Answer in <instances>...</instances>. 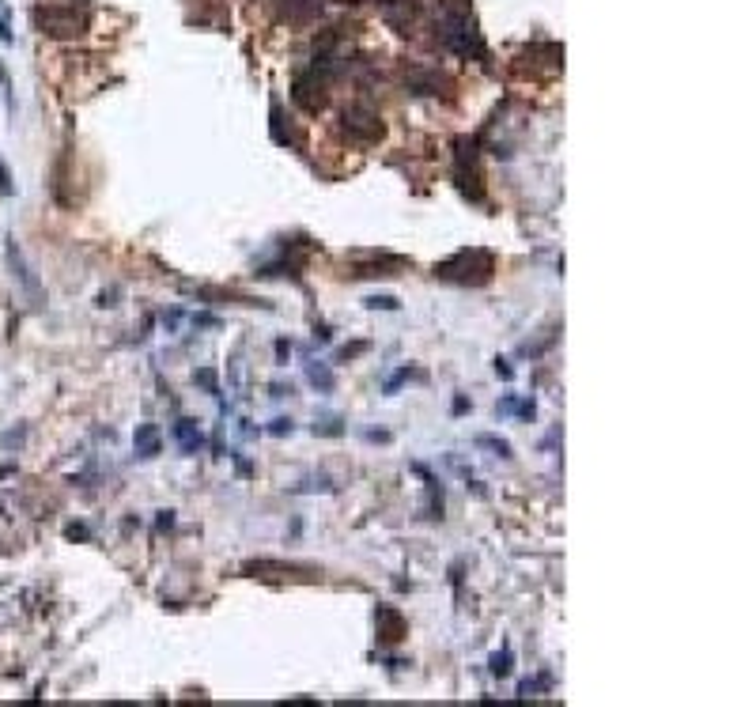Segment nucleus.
Here are the masks:
<instances>
[{"label": "nucleus", "mask_w": 756, "mask_h": 707, "mask_svg": "<svg viewBox=\"0 0 756 707\" xmlns=\"http://www.w3.org/2000/svg\"><path fill=\"white\" fill-rule=\"evenodd\" d=\"M292 99L295 106H303L307 114H322L329 103V91H326V72H318L310 65L307 72H299L292 84Z\"/></svg>", "instance_id": "20e7f679"}, {"label": "nucleus", "mask_w": 756, "mask_h": 707, "mask_svg": "<svg viewBox=\"0 0 756 707\" xmlns=\"http://www.w3.org/2000/svg\"><path fill=\"white\" fill-rule=\"evenodd\" d=\"M307 379L318 386V390H333V375H329V367H322V363H310V371H307Z\"/></svg>", "instance_id": "ddd939ff"}, {"label": "nucleus", "mask_w": 756, "mask_h": 707, "mask_svg": "<svg viewBox=\"0 0 756 707\" xmlns=\"http://www.w3.org/2000/svg\"><path fill=\"white\" fill-rule=\"evenodd\" d=\"M477 447H488L492 454H499V458H515V454H511V443H507V439H496V435H477Z\"/></svg>", "instance_id": "f8f14e48"}, {"label": "nucleus", "mask_w": 756, "mask_h": 707, "mask_svg": "<svg viewBox=\"0 0 756 707\" xmlns=\"http://www.w3.org/2000/svg\"><path fill=\"white\" fill-rule=\"evenodd\" d=\"M367 307H371V311H397V299L394 295H371Z\"/></svg>", "instance_id": "2eb2a0df"}, {"label": "nucleus", "mask_w": 756, "mask_h": 707, "mask_svg": "<svg viewBox=\"0 0 756 707\" xmlns=\"http://www.w3.org/2000/svg\"><path fill=\"white\" fill-rule=\"evenodd\" d=\"M492 273H496V258H492L488 250H477V246H473V250H458L454 258L435 265V276H439V280H454V284H469V288L488 284Z\"/></svg>", "instance_id": "f03ea898"}, {"label": "nucleus", "mask_w": 756, "mask_h": 707, "mask_svg": "<svg viewBox=\"0 0 756 707\" xmlns=\"http://www.w3.org/2000/svg\"><path fill=\"white\" fill-rule=\"evenodd\" d=\"M133 447H137V458H155L159 447H163V435H159L155 424H140L133 432Z\"/></svg>", "instance_id": "6e6552de"}, {"label": "nucleus", "mask_w": 756, "mask_h": 707, "mask_svg": "<svg viewBox=\"0 0 756 707\" xmlns=\"http://www.w3.org/2000/svg\"><path fill=\"white\" fill-rule=\"evenodd\" d=\"M341 129L348 133V140H356V144H375V140H382V133H386V125H382V118H378V110L371 103L344 106Z\"/></svg>", "instance_id": "7ed1b4c3"}, {"label": "nucleus", "mask_w": 756, "mask_h": 707, "mask_svg": "<svg viewBox=\"0 0 756 707\" xmlns=\"http://www.w3.org/2000/svg\"><path fill=\"white\" fill-rule=\"evenodd\" d=\"M0 193H4V197L12 193V178H8V171H4V163H0Z\"/></svg>", "instance_id": "6ab92c4d"}, {"label": "nucleus", "mask_w": 756, "mask_h": 707, "mask_svg": "<svg viewBox=\"0 0 756 707\" xmlns=\"http://www.w3.org/2000/svg\"><path fill=\"white\" fill-rule=\"evenodd\" d=\"M174 439H178V447L186 450V454H193V450L201 447V432H197L193 420H178V424H174Z\"/></svg>", "instance_id": "9b49d317"}, {"label": "nucleus", "mask_w": 756, "mask_h": 707, "mask_svg": "<svg viewBox=\"0 0 756 707\" xmlns=\"http://www.w3.org/2000/svg\"><path fill=\"white\" fill-rule=\"evenodd\" d=\"M375 624H378V643H401V639L409 636V624H405V617H401V609H394V605H378L375 613Z\"/></svg>", "instance_id": "0eeeda50"}, {"label": "nucleus", "mask_w": 756, "mask_h": 707, "mask_svg": "<svg viewBox=\"0 0 756 707\" xmlns=\"http://www.w3.org/2000/svg\"><path fill=\"white\" fill-rule=\"evenodd\" d=\"M273 435H292V420H273V428H269Z\"/></svg>", "instance_id": "a211bd4d"}, {"label": "nucleus", "mask_w": 756, "mask_h": 707, "mask_svg": "<svg viewBox=\"0 0 756 707\" xmlns=\"http://www.w3.org/2000/svg\"><path fill=\"white\" fill-rule=\"evenodd\" d=\"M280 8H284V16L292 19V23H310L326 8V0H280Z\"/></svg>", "instance_id": "1a4fd4ad"}, {"label": "nucleus", "mask_w": 756, "mask_h": 707, "mask_svg": "<svg viewBox=\"0 0 756 707\" xmlns=\"http://www.w3.org/2000/svg\"><path fill=\"white\" fill-rule=\"evenodd\" d=\"M246 575H261V571H280V575H307L314 579V568H303V564H276V560H258V564H246Z\"/></svg>", "instance_id": "9d476101"}, {"label": "nucleus", "mask_w": 756, "mask_h": 707, "mask_svg": "<svg viewBox=\"0 0 756 707\" xmlns=\"http://www.w3.org/2000/svg\"><path fill=\"white\" fill-rule=\"evenodd\" d=\"M31 19L46 38H84L91 27V8L84 0H50L38 4Z\"/></svg>", "instance_id": "f257e3e1"}, {"label": "nucleus", "mask_w": 756, "mask_h": 707, "mask_svg": "<svg viewBox=\"0 0 756 707\" xmlns=\"http://www.w3.org/2000/svg\"><path fill=\"white\" fill-rule=\"evenodd\" d=\"M341 432H344V428H341V420H337V416H329V420H322V424L314 420V435H341Z\"/></svg>", "instance_id": "dca6fc26"}, {"label": "nucleus", "mask_w": 756, "mask_h": 707, "mask_svg": "<svg viewBox=\"0 0 756 707\" xmlns=\"http://www.w3.org/2000/svg\"><path fill=\"white\" fill-rule=\"evenodd\" d=\"M288 352H292V345H288V341H280V345H276V356H280V360H288Z\"/></svg>", "instance_id": "412c9836"}, {"label": "nucleus", "mask_w": 756, "mask_h": 707, "mask_svg": "<svg viewBox=\"0 0 756 707\" xmlns=\"http://www.w3.org/2000/svg\"><path fill=\"white\" fill-rule=\"evenodd\" d=\"M8 269H12V276L19 280V288L27 292V299H31V307H35V311H42V303H46V292H42L38 276L31 273V265L23 261V254H19V246H16L12 239H8Z\"/></svg>", "instance_id": "423d86ee"}, {"label": "nucleus", "mask_w": 756, "mask_h": 707, "mask_svg": "<svg viewBox=\"0 0 756 707\" xmlns=\"http://www.w3.org/2000/svg\"><path fill=\"white\" fill-rule=\"evenodd\" d=\"M492 673H496V677H507V673H511V651L492 658Z\"/></svg>", "instance_id": "f3484780"}, {"label": "nucleus", "mask_w": 756, "mask_h": 707, "mask_svg": "<svg viewBox=\"0 0 756 707\" xmlns=\"http://www.w3.org/2000/svg\"><path fill=\"white\" fill-rule=\"evenodd\" d=\"M193 382H201L208 394H220V382H216V371H212V367H205V371H197V375H193Z\"/></svg>", "instance_id": "4468645a"}, {"label": "nucleus", "mask_w": 756, "mask_h": 707, "mask_svg": "<svg viewBox=\"0 0 756 707\" xmlns=\"http://www.w3.org/2000/svg\"><path fill=\"white\" fill-rule=\"evenodd\" d=\"M405 87L413 95H443V99L454 95V80H450L447 72L431 69V65H409L405 69Z\"/></svg>", "instance_id": "39448f33"}, {"label": "nucleus", "mask_w": 756, "mask_h": 707, "mask_svg": "<svg viewBox=\"0 0 756 707\" xmlns=\"http://www.w3.org/2000/svg\"><path fill=\"white\" fill-rule=\"evenodd\" d=\"M496 375H499V379H511V375H515V371H511V367H507V360H496Z\"/></svg>", "instance_id": "aec40b11"}]
</instances>
